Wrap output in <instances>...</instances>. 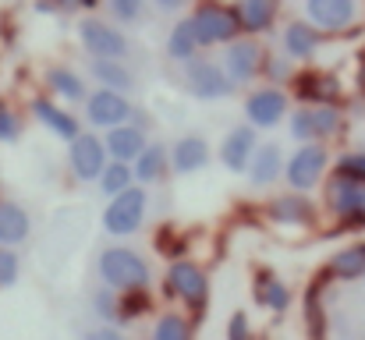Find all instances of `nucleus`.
Masks as SVG:
<instances>
[{"mask_svg":"<svg viewBox=\"0 0 365 340\" xmlns=\"http://www.w3.org/2000/svg\"><path fill=\"white\" fill-rule=\"evenodd\" d=\"M100 277L114 291H142L149 284V262L138 252L118 244V248H107L100 255Z\"/></svg>","mask_w":365,"mask_h":340,"instance_id":"nucleus-1","label":"nucleus"},{"mask_svg":"<svg viewBox=\"0 0 365 340\" xmlns=\"http://www.w3.org/2000/svg\"><path fill=\"white\" fill-rule=\"evenodd\" d=\"M192 21H195V32H199V46H224V43L238 39V32H242L238 11L220 4V0L199 4Z\"/></svg>","mask_w":365,"mask_h":340,"instance_id":"nucleus-2","label":"nucleus"},{"mask_svg":"<svg viewBox=\"0 0 365 340\" xmlns=\"http://www.w3.org/2000/svg\"><path fill=\"white\" fill-rule=\"evenodd\" d=\"M185 89L195 96V100H224L235 93V82L227 78V71L217 64V61H202V57H192L185 64Z\"/></svg>","mask_w":365,"mask_h":340,"instance_id":"nucleus-3","label":"nucleus"},{"mask_svg":"<svg viewBox=\"0 0 365 340\" xmlns=\"http://www.w3.org/2000/svg\"><path fill=\"white\" fill-rule=\"evenodd\" d=\"M145 220V192L142 188H124L121 195H110V206L103 210V227L114 237L135 234Z\"/></svg>","mask_w":365,"mask_h":340,"instance_id":"nucleus-4","label":"nucleus"},{"mask_svg":"<svg viewBox=\"0 0 365 340\" xmlns=\"http://www.w3.org/2000/svg\"><path fill=\"white\" fill-rule=\"evenodd\" d=\"M330 210L348 220V224H365V181L355 174H337L327 188Z\"/></svg>","mask_w":365,"mask_h":340,"instance_id":"nucleus-5","label":"nucleus"},{"mask_svg":"<svg viewBox=\"0 0 365 340\" xmlns=\"http://www.w3.org/2000/svg\"><path fill=\"white\" fill-rule=\"evenodd\" d=\"M68 163L75 170L78 181H100L103 167H107V142H100L96 135L89 131H78L71 138V149H68Z\"/></svg>","mask_w":365,"mask_h":340,"instance_id":"nucleus-6","label":"nucleus"},{"mask_svg":"<svg viewBox=\"0 0 365 340\" xmlns=\"http://www.w3.org/2000/svg\"><path fill=\"white\" fill-rule=\"evenodd\" d=\"M78 39L82 46L93 53V57H118L121 61L128 53V39H124L121 29H114L110 21H100V18H86L78 25Z\"/></svg>","mask_w":365,"mask_h":340,"instance_id":"nucleus-7","label":"nucleus"},{"mask_svg":"<svg viewBox=\"0 0 365 340\" xmlns=\"http://www.w3.org/2000/svg\"><path fill=\"white\" fill-rule=\"evenodd\" d=\"M323 170H327V149L319 142H305L287 163V185L294 192H309L312 185H319Z\"/></svg>","mask_w":365,"mask_h":340,"instance_id":"nucleus-8","label":"nucleus"},{"mask_svg":"<svg viewBox=\"0 0 365 340\" xmlns=\"http://www.w3.org/2000/svg\"><path fill=\"white\" fill-rule=\"evenodd\" d=\"M341 131V113L327 103H316V107H305V110L294 113L291 120V135L298 142H319V138H330Z\"/></svg>","mask_w":365,"mask_h":340,"instance_id":"nucleus-9","label":"nucleus"},{"mask_svg":"<svg viewBox=\"0 0 365 340\" xmlns=\"http://www.w3.org/2000/svg\"><path fill=\"white\" fill-rule=\"evenodd\" d=\"M305 14L323 32H344L355 25L359 4L355 0H305Z\"/></svg>","mask_w":365,"mask_h":340,"instance_id":"nucleus-10","label":"nucleus"},{"mask_svg":"<svg viewBox=\"0 0 365 340\" xmlns=\"http://www.w3.org/2000/svg\"><path fill=\"white\" fill-rule=\"evenodd\" d=\"M259 64H262V46L255 39H231L227 50H224V71L235 86H245L259 75Z\"/></svg>","mask_w":365,"mask_h":340,"instance_id":"nucleus-11","label":"nucleus"},{"mask_svg":"<svg viewBox=\"0 0 365 340\" xmlns=\"http://www.w3.org/2000/svg\"><path fill=\"white\" fill-rule=\"evenodd\" d=\"M86 113H89V124H96V128H114V124H124V120L131 117V103L124 100V93L103 86L100 93L89 96Z\"/></svg>","mask_w":365,"mask_h":340,"instance_id":"nucleus-12","label":"nucleus"},{"mask_svg":"<svg viewBox=\"0 0 365 340\" xmlns=\"http://www.w3.org/2000/svg\"><path fill=\"white\" fill-rule=\"evenodd\" d=\"M284 110H287V96L273 86H266V89H259L245 100V113H248L252 128H273L284 117Z\"/></svg>","mask_w":365,"mask_h":340,"instance_id":"nucleus-13","label":"nucleus"},{"mask_svg":"<svg viewBox=\"0 0 365 340\" xmlns=\"http://www.w3.org/2000/svg\"><path fill=\"white\" fill-rule=\"evenodd\" d=\"M167 280H170L174 294L185 298L188 305H202V302H206L210 284H206V273H202L195 262H174V266L167 269Z\"/></svg>","mask_w":365,"mask_h":340,"instance_id":"nucleus-14","label":"nucleus"},{"mask_svg":"<svg viewBox=\"0 0 365 340\" xmlns=\"http://www.w3.org/2000/svg\"><path fill=\"white\" fill-rule=\"evenodd\" d=\"M252 153H255V128H252V124L235 128V131L224 138V145H220V160H224V167H227V170H238V174L248 170Z\"/></svg>","mask_w":365,"mask_h":340,"instance_id":"nucleus-15","label":"nucleus"},{"mask_svg":"<svg viewBox=\"0 0 365 340\" xmlns=\"http://www.w3.org/2000/svg\"><path fill=\"white\" fill-rule=\"evenodd\" d=\"M145 131L138 124H114L107 128V153L114 160H124V163H135V156L145 149Z\"/></svg>","mask_w":365,"mask_h":340,"instance_id":"nucleus-16","label":"nucleus"},{"mask_svg":"<svg viewBox=\"0 0 365 340\" xmlns=\"http://www.w3.org/2000/svg\"><path fill=\"white\" fill-rule=\"evenodd\" d=\"M280 170H284V153H280V145H255V153H252V160H248V174H252V185H259V188H266V185H273L277 177H280Z\"/></svg>","mask_w":365,"mask_h":340,"instance_id":"nucleus-17","label":"nucleus"},{"mask_svg":"<svg viewBox=\"0 0 365 340\" xmlns=\"http://www.w3.org/2000/svg\"><path fill=\"white\" fill-rule=\"evenodd\" d=\"M277 7H280V0H238L235 11H238L242 32H248V36L266 32L277 21Z\"/></svg>","mask_w":365,"mask_h":340,"instance_id":"nucleus-18","label":"nucleus"},{"mask_svg":"<svg viewBox=\"0 0 365 340\" xmlns=\"http://www.w3.org/2000/svg\"><path fill=\"white\" fill-rule=\"evenodd\" d=\"M174 170L178 174H192V170H202L206 167V160H210V145H206V138H199V135H185L178 145H174Z\"/></svg>","mask_w":365,"mask_h":340,"instance_id":"nucleus-19","label":"nucleus"},{"mask_svg":"<svg viewBox=\"0 0 365 340\" xmlns=\"http://www.w3.org/2000/svg\"><path fill=\"white\" fill-rule=\"evenodd\" d=\"M284 46L294 61H309L319 46V29L312 21H291L287 32H284Z\"/></svg>","mask_w":365,"mask_h":340,"instance_id":"nucleus-20","label":"nucleus"},{"mask_svg":"<svg viewBox=\"0 0 365 340\" xmlns=\"http://www.w3.org/2000/svg\"><path fill=\"white\" fill-rule=\"evenodd\" d=\"M93 78L100 82V86H107V89H118V93H128L131 86H135V78H131V71L124 68L118 57H93Z\"/></svg>","mask_w":365,"mask_h":340,"instance_id":"nucleus-21","label":"nucleus"},{"mask_svg":"<svg viewBox=\"0 0 365 340\" xmlns=\"http://www.w3.org/2000/svg\"><path fill=\"white\" fill-rule=\"evenodd\" d=\"M29 237V213L14 202H0V244L14 248Z\"/></svg>","mask_w":365,"mask_h":340,"instance_id":"nucleus-22","label":"nucleus"},{"mask_svg":"<svg viewBox=\"0 0 365 340\" xmlns=\"http://www.w3.org/2000/svg\"><path fill=\"white\" fill-rule=\"evenodd\" d=\"M195 50H199L195 21H192V18H181V21L170 29V36H167V57H174V61H192Z\"/></svg>","mask_w":365,"mask_h":340,"instance_id":"nucleus-23","label":"nucleus"},{"mask_svg":"<svg viewBox=\"0 0 365 340\" xmlns=\"http://www.w3.org/2000/svg\"><path fill=\"white\" fill-rule=\"evenodd\" d=\"M32 110H36V117L43 120V128H50L53 135H61V138H68V142L82 131V128H78V120H75L71 113H64L61 107H53L50 100H36V107H32Z\"/></svg>","mask_w":365,"mask_h":340,"instance_id":"nucleus-24","label":"nucleus"},{"mask_svg":"<svg viewBox=\"0 0 365 340\" xmlns=\"http://www.w3.org/2000/svg\"><path fill=\"white\" fill-rule=\"evenodd\" d=\"M163 170H167V149H163V145H145V149L135 156V177H138L142 185L160 181Z\"/></svg>","mask_w":365,"mask_h":340,"instance_id":"nucleus-25","label":"nucleus"},{"mask_svg":"<svg viewBox=\"0 0 365 340\" xmlns=\"http://www.w3.org/2000/svg\"><path fill=\"white\" fill-rule=\"evenodd\" d=\"M341 93V82L334 75H323V71H312L302 78V100H312V103H330L337 100Z\"/></svg>","mask_w":365,"mask_h":340,"instance_id":"nucleus-26","label":"nucleus"},{"mask_svg":"<svg viewBox=\"0 0 365 340\" xmlns=\"http://www.w3.org/2000/svg\"><path fill=\"white\" fill-rule=\"evenodd\" d=\"M330 269H334V277H341V280L365 277V244H348V248H341V252L334 255Z\"/></svg>","mask_w":365,"mask_h":340,"instance_id":"nucleus-27","label":"nucleus"},{"mask_svg":"<svg viewBox=\"0 0 365 340\" xmlns=\"http://www.w3.org/2000/svg\"><path fill=\"white\" fill-rule=\"evenodd\" d=\"M131 181H135V170H131L124 160L107 163L103 174H100V188H103V195H121L124 188H131Z\"/></svg>","mask_w":365,"mask_h":340,"instance_id":"nucleus-28","label":"nucleus"},{"mask_svg":"<svg viewBox=\"0 0 365 340\" xmlns=\"http://www.w3.org/2000/svg\"><path fill=\"white\" fill-rule=\"evenodd\" d=\"M46 78H50V89H53L57 96H64V100H82V96H86V82H82L71 68H53Z\"/></svg>","mask_w":365,"mask_h":340,"instance_id":"nucleus-29","label":"nucleus"},{"mask_svg":"<svg viewBox=\"0 0 365 340\" xmlns=\"http://www.w3.org/2000/svg\"><path fill=\"white\" fill-rule=\"evenodd\" d=\"M269 217H273L277 224H305V220H312V210H309V202H302V199H277V202L269 206Z\"/></svg>","mask_w":365,"mask_h":340,"instance_id":"nucleus-30","label":"nucleus"},{"mask_svg":"<svg viewBox=\"0 0 365 340\" xmlns=\"http://www.w3.org/2000/svg\"><path fill=\"white\" fill-rule=\"evenodd\" d=\"M103 4H107L110 18L121 25H135L145 18V0H103Z\"/></svg>","mask_w":365,"mask_h":340,"instance_id":"nucleus-31","label":"nucleus"},{"mask_svg":"<svg viewBox=\"0 0 365 340\" xmlns=\"http://www.w3.org/2000/svg\"><path fill=\"white\" fill-rule=\"evenodd\" d=\"M153 340H192V330H188V323H185L181 316H170V312H167V316L156 323Z\"/></svg>","mask_w":365,"mask_h":340,"instance_id":"nucleus-32","label":"nucleus"},{"mask_svg":"<svg viewBox=\"0 0 365 340\" xmlns=\"http://www.w3.org/2000/svg\"><path fill=\"white\" fill-rule=\"evenodd\" d=\"M259 302L280 312V309H287V302H291V294H287V287H284L280 280H273V277H266V280H262V294H259Z\"/></svg>","mask_w":365,"mask_h":340,"instance_id":"nucleus-33","label":"nucleus"},{"mask_svg":"<svg viewBox=\"0 0 365 340\" xmlns=\"http://www.w3.org/2000/svg\"><path fill=\"white\" fill-rule=\"evenodd\" d=\"M96 312L103 316V319H118V323H124V312L118 309V298L103 287V291H96Z\"/></svg>","mask_w":365,"mask_h":340,"instance_id":"nucleus-34","label":"nucleus"},{"mask_svg":"<svg viewBox=\"0 0 365 340\" xmlns=\"http://www.w3.org/2000/svg\"><path fill=\"white\" fill-rule=\"evenodd\" d=\"M337 170H341V174H355V177H362L365 181V149L362 153H348V156H341V160H337Z\"/></svg>","mask_w":365,"mask_h":340,"instance_id":"nucleus-35","label":"nucleus"},{"mask_svg":"<svg viewBox=\"0 0 365 340\" xmlns=\"http://www.w3.org/2000/svg\"><path fill=\"white\" fill-rule=\"evenodd\" d=\"M18 131H21L18 117L0 103V142H14V138H18Z\"/></svg>","mask_w":365,"mask_h":340,"instance_id":"nucleus-36","label":"nucleus"},{"mask_svg":"<svg viewBox=\"0 0 365 340\" xmlns=\"http://www.w3.org/2000/svg\"><path fill=\"white\" fill-rule=\"evenodd\" d=\"M18 280V255L0 252V287H11Z\"/></svg>","mask_w":365,"mask_h":340,"instance_id":"nucleus-37","label":"nucleus"},{"mask_svg":"<svg viewBox=\"0 0 365 340\" xmlns=\"http://www.w3.org/2000/svg\"><path fill=\"white\" fill-rule=\"evenodd\" d=\"M227 337H231V340H248V316H245V312H238V316L231 319Z\"/></svg>","mask_w":365,"mask_h":340,"instance_id":"nucleus-38","label":"nucleus"},{"mask_svg":"<svg viewBox=\"0 0 365 340\" xmlns=\"http://www.w3.org/2000/svg\"><path fill=\"white\" fill-rule=\"evenodd\" d=\"M53 4H57L61 11H75V7H82V4H89V0H39V11H53Z\"/></svg>","mask_w":365,"mask_h":340,"instance_id":"nucleus-39","label":"nucleus"},{"mask_svg":"<svg viewBox=\"0 0 365 340\" xmlns=\"http://www.w3.org/2000/svg\"><path fill=\"white\" fill-rule=\"evenodd\" d=\"M82 340H124L118 330H110V326H100V330H89Z\"/></svg>","mask_w":365,"mask_h":340,"instance_id":"nucleus-40","label":"nucleus"},{"mask_svg":"<svg viewBox=\"0 0 365 340\" xmlns=\"http://www.w3.org/2000/svg\"><path fill=\"white\" fill-rule=\"evenodd\" d=\"M153 4H156L160 11H181V7H185L188 0H153Z\"/></svg>","mask_w":365,"mask_h":340,"instance_id":"nucleus-41","label":"nucleus"},{"mask_svg":"<svg viewBox=\"0 0 365 340\" xmlns=\"http://www.w3.org/2000/svg\"><path fill=\"white\" fill-rule=\"evenodd\" d=\"M362 93H365V68H362Z\"/></svg>","mask_w":365,"mask_h":340,"instance_id":"nucleus-42","label":"nucleus"}]
</instances>
